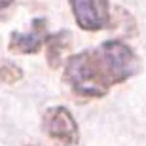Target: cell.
Wrapping results in <instances>:
<instances>
[{
	"label": "cell",
	"mask_w": 146,
	"mask_h": 146,
	"mask_svg": "<svg viewBox=\"0 0 146 146\" xmlns=\"http://www.w3.org/2000/svg\"><path fill=\"white\" fill-rule=\"evenodd\" d=\"M68 6L80 31L99 33L110 27L108 0H68Z\"/></svg>",
	"instance_id": "3957f363"
},
{
	"label": "cell",
	"mask_w": 146,
	"mask_h": 146,
	"mask_svg": "<svg viewBox=\"0 0 146 146\" xmlns=\"http://www.w3.org/2000/svg\"><path fill=\"white\" fill-rule=\"evenodd\" d=\"M141 70V59L121 40H106L93 49L70 55L63 68V80L78 97L101 99Z\"/></svg>",
	"instance_id": "6da1fadb"
},
{
	"label": "cell",
	"mask_w": 146,
	"mask_h": 146,
	"mask_svg": "<svg viewBox=\"0 0 146 146\" xmlns=\"http://www.w3.org/2000/svg\"><path fill=\"white\" fill-rule=\"evenodd\" d=\"M70 44H72V34L66 29H63V31H59L55 34H49L48 42H46V61H48L49 68L57 70L61 66L63 57L68 51Z\"/></svg>",
	"instance_id": "5b68a950"
},
{
	"label": "cell",
	"mask_w": 146,
	"mask_h": 146,
	"mask_svg": "<svg viewBox=\"0 0 146 146\" xmlns=\"http://www.w3.org/2000/svg\"><path fill=\"white\" fill-rule=\"evenodd\" d=\"M0 76H2V82L11 86V84H15L23 78V70L15 63H11V61H4L2 63V68H0Z\"/></svg>",
	"instance_id": "8992f818"
},
{
	"label": "cell",
	"mask_w": 146,
	"mask_h": 146,
	"mask_svg": "<svg viewBox=\"0 0 146 146\" xmlns=\"http://www.w3.org/2000/svg\"><path fill=\"white\" fill-rule=\"evenodd\" d=\"M48 19L46 17H34L33 23H31V31L29 33H19V31H13L10 36V44H8V49L11 53L17 55H34L38 53L42 46H46L49 38L48 33Z\"/></svg>",
	"instance_id": "277c9868"
},
{
	"label": "cell",
	"mask_w": 146,
	"mask_h": 146,
	"mask_svg": "<svg viewBox=\"0 0 146 146\" xmlns=\"http://www.w3.org/2000/svg\"><path fill=\"white\" fill-rule=\"evenodd\" d=\"M11 2H13V0H2V2H0V8H2V10H6V8H8Z\"/></svg>",
	"instance_id": "52a82bcc"
},
{
	"label": "cell",
	"mask_w": 146,
	"mask_h": 146,
	"mask_svg": "<svg viewBox=\"0 0 146 146\" xmlns=\"http://www.w3.org/2000/svg\"><path fill=\"white\" fill-rule=\"evenodd\" d=\"M42 131L55 146H74L80 141V129L66 106H51L42 116Z\"/></svg>",
	"instance_id": "7a4b0ae2"
}]
</instances>
